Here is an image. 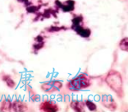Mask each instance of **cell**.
I'll list each match as a JSON object with an SVG mask.
<instances>
[{"mask_svg": "<svg viewBox=\"0 0 128 112\" xmlns=\"http://www.w3.org/2000/svg\"><path fill=\"white\" fill-rule=\"evenodd\" d=\"M71 106L75 111L80 112V111H84V109H85V104H84L82 101H74L72 102Z\"/></svg>", "mask_w": 128, "mask_h": 112, "instance_id": "8", "label": "cell"}, {"mask_svg": "<svg viewBox=\"0 0 128 112\" xmlns=\"http://www.w3.org/2000/svg\"><path fill=\"white\" fill-rule=\"evenodd\" d=\"M82 21V17H77L72 20V29L76 31L80 36L84 38H87L90 36V29H84L83 27L80 26V22Z\"/></svg>", "mask_w": 128, "mask_h": 112, "instance_id": "3", "label": "cell"}, {"mask_svg": "<svg viewBox=\"0 0 128 112\" xmlns=\"http://www.w3.org/2000/svg\"><path fill=\"white\" fill-rule=\"evenodd\" d=\"M120 48L124 51H128V38L125 37L124 39H122L120 42Z\"/></svg>", "mask_w": 128, "mask_h": 112, "instance_id": "10", "label": "cell"}, {"mask_svg": "<svg viewBox=\"0 0 128 112\" xmlns=\"http://www.w3.org/2000/svg\"><path fill=\"white\" fill-rule=\"evenodd\" d=\"M58 4V5L60 6L61 8H62V9L63 10V12H71L74 9V4L75 3L74 1H72V0H68V1H66L64 4H60V3L58 1L57 2Z\"/></svg>", "mask_w": 128, "mask_h": 112, "instance_id": "7", "label": "cell"}, {"mask_svg": "<svg viewBox=\"0 0 128 112\" xmlns=\"http://www.w3.org/2000/svg\"><path fill=\"white\" fill-rule=\"evenodd\" d=\"M40 110L47 112H55L58 111V106L56 104H54V102L45 101L42 103L41 105H40Z\"/></svg>", "mask_w": 128, "mask_h": 112, "instance_id": "6", "label": "cell"}, {"mask_svg": "<svg viewBox=\"0 0 128 112\" xmlns=\"http://www.w3.org/2000/svg\"><path fill=\"white\" fill-rule=\"evenodd\" d=\"M62 87V83L59 81H50L45 82L41 85L43 91L46 92H53L56 91H59Z\"/></svg>", "mask_w": 128, "mask_h": 112, "instance_id": "4", "label": "cell"}, {"mask_svg": "<svg viewBox=\"0 0 128 112\" xmlns=\"http://www.w3.org/2000/svg\"><path fill=\"white\" fill-rule=\"evenodd\" d=\"M106 82L113 92H115L120 97L122 96V78L118 71H110L106 78Z\"/></svg>", "mask_w": 128, "mask_h": 112, "instance_id": "1", "label": "cell"}, {"mask_svg": "<svg viewBox=\"0 0 128 112\" xmlns=\"http://www.w3.org/2000/svg\"><path fill=\"white\" fill-rule=\"evenodd\" d=\"M102 103L105 107L110 109L112 110H114L117 109V105H116V102L114 100L112 99V97L111 96H107L104 95L102 97Z\"/></svg>", "mask_w": 128, "mask_h": 112, "instance_id": "5", "label": "cell"}, {"mask_svg": "<svg viewBox=\"0 0 128 112\" xmlns=\"http://www.w3.org/2000/svg\"><path fill=\"white\" fill-rule=\"evenodd\" d=\"M86 105H87V107L89 108V110H91V111H94V110H96V105L94 104V102H92L91 101H86Z\"/></svg>", "mask_w": 128, "mask_h": 112, "instance_id": "12", "label": "cell"}, {"mask_svg": "<svg viewBox=\"0 0 128 112\" xmlns=\"http://www.w3.org/2000/svg\"><path fill=\"white\" fill-rule=\"evenodd\" d=\"M12 109L14 111H25L26 110V106L22 101H16L12 104Z\"/></svg>", "mask_w": 128, "mask_h": 112, "instance_id": "9", "label": "cell"}, {"mask_svg": "<svg viewBox=\"0 0 128 112\" xmlns=\"http://www.w3.org/2000/svg\"><path fill=\"white\" fill-rule=\"evenodd\" d=\"M90 79L85 74H80L68 82V87L72 91H80L90 86Z\"/></svg>", "mask_w": 128, "mask_h": 112, "instance_id": "2", "label": "cell"}, {"mask_svg": "<svg viewBox=\"0 0 128 112\" xmlns=\"http://www.w3.org/2000/svg\"><path fill=\"white\" fill-rule=\"evenodd\" d=\"M4 80L7 82V85L9 87H11V88H12V87H14V86H15V82H14L13 81H12V79L10 77H8V76H5L4 78Z\"/></svg>", "mask_w": 128, "mask_h": 112, "instance_id": "11", "label": "cell"}]
</instances>
